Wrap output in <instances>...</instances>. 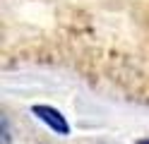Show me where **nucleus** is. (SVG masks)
<instances>
[{"instance_id":"obj_1","label":"nucleus","mask_w":149,"mask_h":144,"mask_svg":"<svg viewBox=\"0 0 149 144\" xmlns=\"http://www.w3.org/2000/svg\"><path fill=\"white\" fill-rule=\"evenodd\" d=\"M31 113L36 120H41L48 130H53L55 134H63V137H68L70 134V122L65 120V115L53 108V106H46V103H39V106H31Z\"/></svg>"},{"instance_id":"obj_2","label":"nucleus","mask_w":149,"mask_h":144,"mask_svg":"<svg viewBox=\"0 0 149 144\" xmlns=\"http://www.w3.org/2000/svg\"><path fill=\"white\" fill-rule=\"evenodd\" d=\"M137 144H149V137H144V139H137Z\"/></svg>"}]
</instances>
